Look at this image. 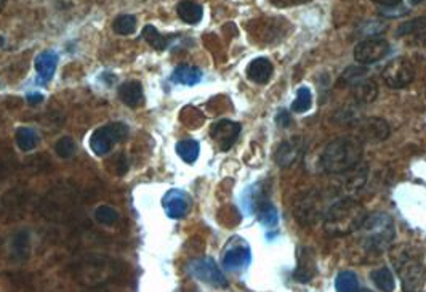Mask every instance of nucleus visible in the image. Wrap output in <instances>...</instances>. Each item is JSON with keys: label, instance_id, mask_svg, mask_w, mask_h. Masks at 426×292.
Segmentation results:
<instances>
[{"label": "nucleus", "instance_id": "f257e3e1", "mask_svg": "<svg viewBox=\"0 0 426 292\" xmlns=\"http://www.w3.org/2000/svg\"><path fill=\"white\" fill-rule=\"evenodd\" d=\"M364 158V143L359 137H340L322 149L319 167L326 174H346L361 164Z\"/></svg>", "mask_w": 426, "mask_h": 292}, {"label": "nucleus", "instance_id": "f03ea898", "mask_svg": "<svg viewBox=\"0 0 426 292\" xmlns=\"http://www.w3.org/2000/svg\"><path fill=\"white\" fill-rule=\"evenodd\" d=\"M357 231L361 235L362 249L372 255H380L381 252L390 249L396 236L394 220L386 212H375L367 216Z\"/></svg>", "mask_w": 426, "mask_h": 292}, {"label": "nucleus", "instance_id": "7ed1b4c3", "mask_svg": "<svg viewBox=\"0 0 426 292\" xmlns=\"http://www.w3.org/2000/svg\"><path fill=\"white\" fill-rule=\"evenodd\" d=\"M364 207L354 199H340L326 212V227L334 235H348L359 230L365 218Z\"/></svg>", "mask_w": 426, "mask_h": 292}, {"label": "nucleus", "instance_id": "20e7f679", "mask_svg": "<svg viewBox=\"0 0 426 292\" xmlns=\"http://www.w3.org/2000/svg\"><path fill=\"white\" fill-rule=\"evenodd\" d=\"M394 267L401 276L405 292H418L423 283L425 269L415 249H401L394 255Z\"/></svg>", "mask_w": 426, "mask_h": 292}, {"label": "nucleus", "instance_id": "39448f33", "mask_svg": "<svg viewBox=\"0 0 426 292\" xmlns=\"http://www.w3.org/2000/svg\"><path fill=\"white\" fill-rule=\"evenodd\" d=\"M129 137V127L122 123L106 124L96 129L90 138V148L96 156H106L111 153L114 145L122 143Z\"/></svg>", "mask_w": 426, "mask_h": 292}, {"label": "nucleus", "instance_id": "423d86ee", "mask_svg": "<svg viewBox=\"0 0 426 292\" xmlns=\"http://www.w3.org/2000/svg\"><path fill=\"white\" fill-rule=\"evenodd\" d=\"M381 79L391 89H405L415 79L414 63L404 56L394 58L383 67Z\"/></svg>", "mask_w": 426, "mask_h": 292}, {"label": "nucleus", "instance_id": "0eeeda50", "mask_svg": "<svg viewBox=\"0 0 426 292\" xmlns=\"http://www.w3.org/2000/svg\"><path fill=\"white\" fill-rule=\"evenodd\" d=\"M189 270L194 278H198L205 284L213 286V288L224 289L228 286L226 276L222 273L218 265L215 264L210 257H202V259H195L189 264Z\"/></svg>", "mask_w": 426, "mask_h": 292}, {"label": "nucleus", "instance_id": "6e6552de", "mask_svg": "<svg viewBox=\"0 0 426 292\" xmlns=\"http://www.w3.org/2000/svg\"><path fill=\"white\" fill-rule=\"evenodd\" d=\"M390 53V42L385 39L370 37L361 41L354 48V60L361 66L374 65V63L383 60Z\"/></svg>", "mask_w": 426, "mask_h": 292}, {"label": "nucleus", "instance_id": "1a4fd4ad", "mask_svg": "<svg viewBox=\"0 0 426 292\" xmlns=\"http://www.w3.org/2000/svg\"><path fill=\"white\" fill-rule=\"evenodd\" d=\"M252 252L247 242L242 240H233L224 251L222 264L228 271H241L251 265Z\"/></svg>", "mask_w": 426, "mask_h": 292}, {"label": "nucleus", "instance_id": "9d476101", "mask_svg": "<svg viewBox=\"0 0 426 292\" xmlns=\"http://www.w3.org/2000/svg\"><path fill=\"white\" fill-rule=\"evenodd\" d=\"M241 124L234 123L229 119H220L217 123L212 124L210 127V137L213 138V142L220 146V149L228 151L231 146L236 143L241 134Z\"/></svg>", "mask_w": 426, "mask_h": 292}, {"label": "nucleus", "instance_id": "9b49d317", "mask_svg": "<svg viewBox=\"0 0 426 292\" xmlns=\"http://www.w3.org/2000/svg\"><path fill=\"white\" fill-rule=\"evenodd\" d=\"M162 206L165 209V213L170 218H183L191 209V198L188 193H184L183 189H170L165 193L162 199Z\"/></svg>", "mask_w": 426, "mask_h": 292}, {"label": "nucleus", "instance_id": "f8f14e48", "mask_svg": "<svg viewBox=\"0 0 426 292\" xmlns=\"http://www.w3.org/2000/svg\"><path fill=\"white\" fill-rule=\"evenodd\" d=\"M303 151H305L303 138L295 137L286 140V142L279 145L276 154H274V159H276L277 165H281V167H290L295 160H298V158H301Z\"/></svg>", "mask_w": 426, "mask_h": 292}, {"label": "nucleus", "instance_id": "ddd939ff", "mask_svg": "<svg viewBox=\"0 0 426 292\" xmlns=\"http://www.w3.org/2000/svg\"><path fill=\"white\" fill-rule=\"evenodd\" d=\"M58 61H60V58H58V53L53 50H45L42 52L41 55L36 58V71L39 79H41L42 84H47L48 81H52V77L55 76Z\"/></svg>", "mask_w": 426, "mask_h": 292}, {"label": "nucleus", "instance_id": "4468645a", "mask_svg": "<svg viewBox=\"0 0 426 292\" xmlns=\"http://www.w3.org/2000/svg\"><path fill=\"white\" fill-rule=\"evenodd\" d=\"M117 95L122 100V103H125L130 108H138L140 105H143L145 95H143V85L138 81H129L124 82L117 90Z\"/></svg>", "mask_w": 426, "mask_h": 292}, {"label": "nucleus", "instance_id": "2eb2a0df", "mask_svg": "<svg viewBox=\"0 0 426 292\" xmlns=\"http://www.w3.org/2000/svg\"><path fill=\"white\" fill-rule=\"evenodd\" d=\"M273 63L268 60V58H255L248 63L247 66V77L255 84H266V82L271 79L273 76Z\"/></svg>", "mask_w": 426, "mask_h": 292}, {"label": "nucleus", "instance_id": "dca6fc26", "mask_svg": "<svg viewBox=\"0 0 426 292\" xmlns=\"http://www.w3.org/2000/svg\"><path fill=\"white\" fill-rule=\"evenodd\" d=\"M253 209H255L258 220L263 223L264 227H276L279 222V213L276 211V207L273 206V202H269L266 198L259 196L253 198Z\"/></svg>", "mask_w": 426, "mask_h": 292}, {"label": "nucleus", "instance_id": "f3484780", "mask_svg": "<svg viewBox=\"0 0 426 292\" xmlns=\"http://www.w3.org/2000/svg\"><path fill=\"white\" fill-rule=\"evenodd\" d=\"M362 137L369 142H381L390 137V127L383 119L362 121Z\"/></svg>", "mask_w": 426, "mask_h": 292}, {"label": "nucleus", "instance_id": "a211bd4d", "mask_svg": "<svg viewBox=\"0 0 426 292\" xmlns=\"http://www.w3.org/2000/svg\"><path fill=\"white\" fill-rule=\"evenodd\" d=\"M176 13H178L180 19L186 24H198L204 17L202 5H199L194 0H181L176 5Z\"/></svg>", "mask_w": 426, "mask_h": 292}, {"label": "nucleus", "instance_id": "6ab92c4d", "mask_svg": "<svg viewBox=\"0 0 426 292\" xmlns=\"http://www.w3.org/2000/svg\"><path fill=\"white\" fill-rule=\"evenodd\" d=\"M316 273V262L312 259L310 251L301 249L298 254V265L295 270V280L300 283H308Z\"/></svg>", "mask_w": 426, "mask_h": 292}, {"label": "nucleus", "instance_id": "aec40b11", "mask_svg": "<svg viewBox=\"0 0 426 292\" xmlns=\"http://www.w3.org/2000/svg\"><path fill=\"white\" fill-rule=\"evenodd\" d=\"M200 79H202V71L189 65L178 66L171 74V81L181 85H195L199 84Z\"/></svg>", "mask_w": 426, "mask_h": 292}, {"label": "nucleus", "instance_id": "412c9836", "mask_svg": "<svg viewBox=\"0 0 426 292\" xmlns=\"http://www.w3.org/2000/svg\"><path fill=\"white\" fill-rule=\"evenodd\" d=\"M376 94H379V87L370 79H364L354 85V98L359 105L372 103L376 98Z\"/></svg>", "mask_w": 426, "mask_h": 292}, {"label": "nucleus", "instance_id": "4be33fe9", "mask_svg": "<svg viewBox=\"0 0 426 292\" xmlns=\"http://www.w3.org/2000/svg\"><path fill=\"white\" fill-rule=\"evenodd\" d=\"M372 281H374V284L376 286V288L383 292H394L396 289L394 275L391 273V270L388 269V267H381V269L375 270L374 273H372Z\"/></svg>", "mask_w": 426, "mask_h": 292}, {"label": "nucleus", "instance_id": "5701e85b", "mask_svg": "<svg viewBox=\"0 0 426 292\" xmlns=\"http://www.w3.org/2000/svg\"><path fill=\"white\" fill-rule=\"evenodd\" d=\"M199 151L200 146L195 140H183V142L176 143V153L188 164L195 163V159L199 158Z\"/></svg>", "mask_w": 426, "mask_h": 292}, {"label": "nucleus", "instance_id": "b1692460", "mask_svg": "<svg viewBox=\"0 0 426 292\" xmlns=\"http://www.w3.org/2000/svg\"><path fill=\"white\" fill-rule=\"evenodd\" d=\"M141 36H143L145 41L148 42L151 47L156 48V50L162 52L169 47L167 37H164L162 34H160L154 26H151V24H146V26L143 28V32H141Z\"/></svg>", "mask_w": 426, "mask_h": 292}, {"label": "nucleus", "instance_id": "393cba45", "mask_svg": "<svg viewBox=\"0 0 426 292\" xmlns=\"http://www.w3.org/2000/svg\"><path fill=\"white\" fill-rule=\"evenodd\" d=\"M136 29V18L134 14H119L112 23V31L119 36H130Z\"/></svg>", "mask_w": 426, "mask_h": 292}, {"label": "nucleus", "instance_id": "a878e982", "mask_svg": "<svg viewBox=\"0 0 426 292\" xmlns=\"http://www.w3.org/2000/svg\"><path fill=\"white\" fill-rule=\"evenodd\" d=\"M337 292H357L359 291V280L352 271H341L335 280Z\"/></svg>", "mask_w": 426, "mask_h": 292}, {"label": "nucleus", "instance_id": "bb28decb", "mask_svg": "<svg viewBox=\"0 0 426 292\" xmlns=\"http://www.w3.org/2000/svg\"><path fill=\"white\" fill-rule=\"evenodd\" d=\"M312 105V94L311 90L308 89V87H300L297 92L295 100H293L292 103V111L293 113H306L308 110L311 108Z\"/></svg>", "mask_w": 426, "mask_h": 292}, {"label": "nucleus", "instance_id": "cd10ccee", "mask_svg": "<svg viewBox=\"0 0 426 292\" xmlns=\"http://www.w3.org/2000/svg\"><path fill=\"white\" fill-rule=\"evenodd\" d=\"M37 134L31 127H19L17 130V145L19 149L31 151L37 145Z\"/></svg>", "mask_w": 426, "mask_h": 292}, {"label": "nucleus", "instance_id": "c85d7f7f", "mask_svg": "<svg viewBox=\"0 0 426 292\" xmlns=\"http://www.w3.org/2000/svg\"><path fill=\"white\" fill-rule=\"evenodd\" d=\"M425 29H426V17H418V18H414V19H410V21H405L401 24V26L398 28V32H396V36L404 37V36H409V34H420V32H425Z\"/></svg>", "mask_w": 426, "mask_h": 292}, {"label": "nucleus", "instance_id": "c756f323", "mask_svg": "<svg viewBox=\"0 0 426 292\" xmlns=\"http://www.w3.org/2000/svg\"><path fill=\"white\" fill-rule=\"evenodd\" d=\"M95 218L98 223H103V225H114V223L119 222V212L116 211L114 207L111 206H98L95 211Z\"/></svg>", "mask_w": 426, "mask_h": 292}, {"label": "nucleus", "instance_id": "7c9ffc66", "mask_svg": "<svg viewBox=\"0 0 426 292\" xmlns=\"http://www.w3.org/2000/svg\"><path fill=\"white\" fill-rule=\"evenodd\" d=\"M367 79V67L361 66V67H348V70L345 71V74L341 76L340 82L341 84H348V85H352L354 87L356 84H359L361 81Z\"/></svg>", "mask_w": 426, "mask_h": 292}, {"label": "nucleus", "instance_id": "2f4dec72", "mask_svg": "<svg viewBox=\"0 0 426 292\" xmlns=\"http://www.w3.org/2000/svg\"><path fill=\"white\" fill-rule=\"evenodd\" d=\"M55 151L61 159H70L76 153V142L71 137H61L55 145Z\"/></svg>", "mask_w": 426, "mask_h": 292}, {"label": "nucleus", "instance_id": "473e14b6", "mask_svg": "<svg viewBox=\"0 0 426 292\" xmlns=\"http://www.w3.org/2000/svg\"><path fill=\"white\" fill-rule=\"evenodd\" d=\"M410 48H412V52L417 55V58L426 61V31L420 32L414 37L412 43H410Z\"/></svg>", "mask_w": 426, "mask_h": 292}, {"label": "nucleus", "instance_id": "72a5a7b5", "mask_svg": "<svg viewBox=\"0 0 426 292\" xmlns=\"http://www.w3.org/2000/svg\"><path fill=\"white\" fill-rule=\"evenodd\" d=\"M269 3L273 5V7L277 8H290V7H297V5H303L306 2H310V0H268Z\"/></svg>", "mask_w": 426, "mask_h": 292}, {"label": "nucleus", "instance_id": "f704fd0d", "mask_svg": "<svg viewBox=\"0 0 426 292\" xmlns=\"http://www.w3.org/2000/svg\"><path fill=\"white\" fill-rule=\"evenodd\" d=\"M127 170H129V163H127V158L124 154H117L116 156V167L112 169V174L117 175H124Z\"/></svg>", "mask_w": 426, "mask_h": 292}, {"label": "nucleus", "instance_id": "c9c22d12", "mask_svg": "<svg viewBox=\"0 0 426 292\" xmlns=\"http://www.w3.org/2000/svg\"><path fill=\"white\" fill-rule=\"evenodd\" d=\"M372 2L383 5V7H386V8H393V7H398V5L403 2V0H372Z\"/></svg>", "mask_w": 426, "mask_h": 292}, {"label": "nucleus", "instance_id": "e433bc0d", "mask_svg": "<svg viewBox=\"0 0 426 292\" xmlns=\"http://www.w3.org/2000/svg\"><path fill=\"white\" fill-rule=\"evenodd\" d=\"M28 101L31 105H36V103H41V101L43 100V95L42 94H39V92H32V94H29L28 96Z\"/></svg>", "mask_w": 426, "mask_h": 292}, {"label": "nucleus", "instance_id": "4c0bfd02", "mask_svg": "<svg viewBox=\"0 0 426 292\" xmlns=\"http://www.w3.org/2000/svg\"><path fill=\"white\" fill-rule=\"evenodd\" d=\"M422 2H423V0H410V3H412V5H418V3H422Z\"/></svg>", "mask_w": 426, "mask_h": 292}, {"label": "nucleus", "instance_id": "58836bf2", "mask_svg": "<svg viewBox=\"0 0 426 292\" xmlns=\"http://www.w3.org/2000/svg\"><path fill=\"white\" fill-rule=\"evenodd\" d=\"M3 43H5V39H3V36H0V48L3 47Z\"/></svg>", "mask_w": 426, "mask_h": 292}, {"label": "nucleus", "instance_id": "ea45409f", "mask_svg": "<svg viewBox=\"0 0 426 292\" xmlns=\"http://www.w3.org/2000/svg\"><path fill=\"white\" fill-rule=\"evenodd\" d=\"M357 292H372V291H369V289H362V291H361V289H359Z\"/></svg>", "mask_w": 426, "mask_h": 292}, {"label": "nucleus", "instance_id": "a19ab883", "mask_svg": "<svg viewBox=\"0 0 426 292\" xmlns=\"http://www.w3.org/2000/svg\"><path fill=\"white\" fill-rule=\"evenodd\" d=\"M2 3H3V0H0V8H2Z\"/></svg>", "mask_w": 426, "mask_h": 292}]
</instances>
